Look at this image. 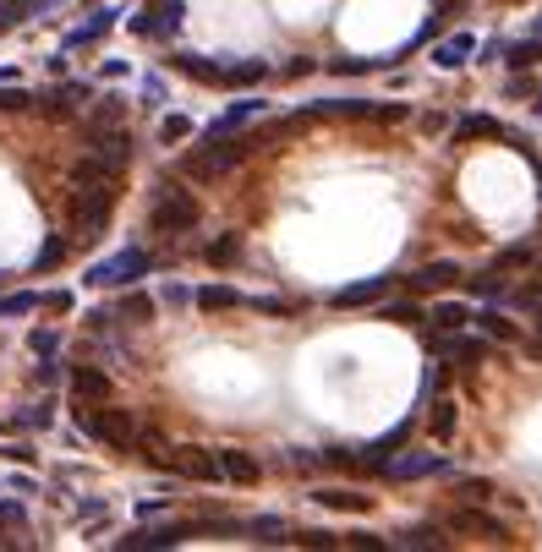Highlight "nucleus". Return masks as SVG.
Returning a JSON list of instances; mask_svg holds the SVG:
<instances>
[{"label": "nucleus", "instance_id": "f257e3e1", "mask_svg": "<svg viewBox=\"0 0 542 552\" xmlns=\"http://www.w3.org/2000/svg\"><path fill=\"white\" fill-rule=\"evenodd\" d=\"M258 143H263L258 132H252V137H241V132H230V137H203V143L192 148L187 159H181V175H187V181H219V175H230Z\"/></svg>", "mask_w": 542, "mask_h": 552}, {"label": "nucleus", "instance_id": "f03ea898", "mask_svg": "<svg viewBox=\"0 0 542 552\" xmlns=\"http://www.w3.org/2000/svg\"><path fill=\"white\" fill-rule=\"evenodd\" d=\"M203 225V203L187 192V186H176V181H159L154 186V197H148V230L154 236H187V230H198Z\"/></svg>", "mask_w": 542, "mask_h": 552}, {"label": "nucleus", "instance_id": "7ed1b4c3", "mask_svg": "<svg viewBox=\"0 0 542 552\" xmlns=\"http://www.w3.org/2000/svg\"><path fill=\"white\" fill-rule=\"evenodd\" d=\"M77 427H83V438L105 443V449H137V421L110 399L105 405H77Z\"/></svg>", "mask_w": 542, "mask_h": 552}, {"label": "nucleus", "instance_id": "20e7f679", "mask_svg": "<svg viewBox=\"0 0 542 552\" xmlns=\"http://www.w3.org/2000/svg\"><path fill=\"white\" fill-rule=\"evenodd\" d=\"M154 268H159V257L148 252V246H121L115 257H105V263L88 268L83 279H88L94 290H126V285H137L143 274H154Z\"/></svg>", "mask_w": 542, "mask_h": 552}, {"label": "nucleus", "instance_id": "39448f33", "mask_svg": "<svg viewBox=\"0 0 542 552\" xmlns=\"http://www.w3.org/2000/svg\"><path fill=\"white\" fill-rule=\"evenodd\" d=\"M438 525H444L449 536H482V542H515V531L499 520V514L488 509H471V503H455V509L438 514Z\"/></svg>", "mask_w": 542, "mask_h": 552}, {"label": "nucleus", "instance_id": "423d86ee", "mask_svg": "<svg viewBox=\"0 0 542 552\" xmlns=\"http://www.w3.org/2000/svg\"><path fill=\"white\" fill-rule=\"evenodd\" d=\"M449 471H455V465H449L444 454H433V449H395L378 476H389V481H444Z\"/></svg>", "mask_w": 542, "mask_h": 552}, {"label": "nucleus", "instance_id": "0eeeda50", "mask_svg": "<svg viewBox=\"0 0 542 552\" xmlns=\"http://www.w3.org/2000/svg\"><path fill=\"white\" fill-rule=\"evenodd\" d=\"M493 350V339H482L477 328H449V334L433 339V361H449V367H482Z\"/></svg>", "mask_w": 542, "mask_h": 552}, {"label": "nucleus", "instance_id": "6e6552de", "mask_svg": "<svg viewBox=\"0 0 542 552\" xmlns=\"http://www.w3.org/2000/svg\"><path fill=\"white\" fill-rule=\"evenodd\" d=\"M181 22H187V0H154L143 17H132V33H143V39H176Z\"/></svg>", "mask_w": 542, "mask_h": 552}, {"label": "nucleus", "instance_id": "1a4fd4ad", "mask_svg": "<svg viewBox=\"0 0 542 552\" xmlns=\"http://www.w3.org/2000/svg\"><path fill=\"white\" fill-rule=\"evenodd\" d=\"M389 290H395V279H389V274L351 279V285H340V290L329 296V307H334V312H351V307H378V301H384Z\"/></svg>", "mask_w": 542, "mask_h": 552}, {"label": "nucleus", "instance_id": "9d476101", "mask_svg": "<svg viewBox=\"0 0 542 552\" xmlns=\"http://www.w3.org/2000/svg\"><path fill=\"white\" fill-rule=\"evenodd\" d=\"M460 279H466V268H460L455 257H438V263H428V268H411L406 290L411 296H433V290H455Z\"/></svg>", "mask_w": 542, "mask_h": 552}, {"label": "nucleus", "instance_id": "9b49d317", "mask_svg": "<svg viewBox=\"0 0 542 552\" xmlns=\"http://www.w3.org/2000/svg\"><path fill=\"white\" fill-rule=\"evenodd\" d=\"M537 257H542V236H537V241H515V246H499V252H493L488 263H482V268H493V274L515 279V274H532V268H537Z\"/></svg>", "mask_w": 542, "mask_h": 552}, {"label": "nucleus", "instance_id": "f8f14e48", "mask_svg": "<svg viewBox=\"0 0 542 552\" xmlns=\"http://www.w3.org/2000/svg\"><path fill=\"white\" fill-rule=\"evenodd\" d=\"M471 328H477L482 339H493V345H521V328L504 317L499 301H482V307H471Z\"/></svg>", "mask_w": 542, "mask_h": 552}, {"label": "nucleus", "instance_id": "ddd939ff", "mask_svg": "<svg viewBox=\"0 0 542 552\" xmlns=\"http://www.w3.org/2000/svg\"><path fill=\"white\" fill-rule=\"evenodd\" d=\"M263 110H269L263 99H236V104H225V110H219L214 121L203 126V137H230V132H241V126H252Z\"/></svg>", "mask_w": 542, "mask_h": 552}, {"label": "nucleus", "instance_id": "4468645a", "mask_svg": "<svg viewBox=\"0 0 542 552\" xmlns=\"http://www.w3.org/2000/svg\"><path fill=\"white\" fill-rule=\"evenodd\" d=\"M247 290H236V285H198L192 290V307L198 312H247Z\"/></svg>", "mask_w": 542, "mask_h": 552}, {"label": "nucleus", "instance_id": "2eb2a0df", "mask_svg": "<svg viewBox=\"0 0 542 552\" xmlns=\"http://www.w3.org/2000/svg\"><path fill=\"white\" fill-rule=\"evenodd\" d=\"M313 503L334 514H373V492H356V487H318Z\"/></svg>", "mask_w": 542, "mask_h": 552}, {"label": "nucleus", "instance_id": "dca6fc26", "mask_svg": "<svg viewBox=\"0 0 542 552\" xmlns=\"http://www.w3.org/2000/svg\"><path fill=\"white\" fill-rule=\"evenodd\" d=\"M66 383H72V399H77V405H105V399L115 394V383H110L99 367H77Z\"/></svg>", "mask_w": 542, "mask_h": 552}, {"label": "nucleus", "instance_id": "f3484780", "mask_svg": "<svg viewBox=\"0 0 542 552\" xmlns=\"http://www.w3.org/2000/svg\"><path fill=\"white\" fill-rule=\"evenodd\" d=\"M499 66L504 72H532V66H542V33H526V39H504L499 50Z\"/></svg>", "mask_w": 542, "mask_h": 552}, {"label": "nucleus", "instance_id": "a211bd4d", "mask_svg": "<svg viewBox=\"0 0 542 552\" xmlns=\"http://www.w3.org/2000/svg\"><path fill=\"white\" fill-rule=\"evenodd\" d=\"M115 17H121V11H94V17L83 22V28H72V33H66V39H61V55L83 50V44H99V39H105V33L115 28Z\"/></svg>", "mask_w": 542, "mask_h": 552}, {"label": "nucleus", "instance_id": "6ab92c4d", "mask_svg": "<svg viewBox=\"0 0 542 552\" xmlns=\"http://www.w3.org/2000/svg\"><path fill=\"white\" fill-rule=\"evenodd\" d=\"M219 476L236 481V487H252V481L263 476V465L252 460V454H241V449H219Z\"/></svg>", "mask_w": 542, "mask_h": 552}, {"label": "nucleus", "instance_id": "aec40b11", "mask_svg": "<svg viewBox=\"0 0 542 552\" xmlns=\"http://www.w3.org/2000/svg\"><path fill=\"white\" fill-rule=\"evenodd\" d=\"M373 317H378V323H400V328H417V323H428V307H422V301L417 296H411V301H378V307H373Z\"/></svg>", "mask_w": 542, "mask_h": 552}, {"label": "nucleus", "instance_id": "412c9836", "mask_svg": "<svg viewBox=\"0 0 542 552\" xmlns=\"http://www.w3.org/2000/svg\"><path fill=\"white\" fill-rule=\"evenodd\" d=\"M471 50H477V33H449V39H438V44H433V61L449 72V66H466V61H471Z\"/></svg>", "mask_w": 542, "mask_h": 552}, {"label": "nucleus", "instance_id": "4be33fe9", "mask_svg": "<svg viewBox=\"0 0 542 552\" xmlns=\"http://www.w3.org/2000/svg\"><path fill=\"white\" fill-rule=\"evenodd\" d=\"M389 547H417V552H428V547H449V531H444L438 520H433V525H406V531H400Z\"/></svg>", "mask_w": 542, "mask_h": 552}, {"label": "nucleus", "instance_id": "5701e85b", "mask_svg": "<svg viewBox=\"0 0 542 552\" xmlns=\"http://www.w3.org/2000/svg\"><path fill=\"white\" fill-rule=\"evenodd\" d=\"M115 323H154V296H143V290H132V296H121L110 307Z\"/></svg>", "mask_w": 542, "mask_h": 552}, {"label": "nucleus", "instance_id": "b1692460", "mask_svg": "<svg viewBox=\"0 0 542 552\" xmlns=\"http://www.w3.org/2000/svg\"><path fill=\"white\" fill-rule=\"evenodd\" d=\"M433 328L449 334V328H471V301H433Z\"/></svg>", "mask_w": 542, "mask_h": 552}, {"label": "nucleus", "instance_id": "393cba45", "mask_svg": "<svg viewBox=\"0 0 542 552\" xmlns=\"http://www.w3.org/2000/svg\"><path fill=\"white\" fill-rule=\"evenodd\" d=\"M428 432H433V443H449V438H455V399H438V405H433Z\"/></svg>", "mask_w": 542, "mask_h": 552}, {"label": "nucleus", "instance_id": "a878e982", "mask_svg": "<svg viewBox=\"0 0 542 552\" xmlns=\"http://www.w3.org/2000/svg\"><path fill=\"white\" fill-rule=\"evenodd\" d=\"M72 252H77V246H72V236H50V241H44V252L33 257V268H39V274H44V268L66 263V257H72Z\"/></svg>", "mask_w": 542, "mask_h": 552}, {"label": "nucleus", "instance_id": "bb28decb", "mask_svg": "<svg viewBox=\"0 0 542 552\" xmlns=\"http://www.w3.org/2000/svg\"><path fill=\"white\" fill-rule=\"evenodd\" d=\"M50 421H55V399H39V405H28V410H22V416H17V421H11V427H28V432H44V427H50Z\"/></svg>", "mask_w": 542, "mask_h": 552}, {"label": "nucleus", "instance_id": "cd10ccee", "mask_svg": "<svg viewBox=\"0 0 542 552\" xmlns=\"http://www.w3.org/2000/svg\"><path fill=\"white\" fill-rule=\"evenodd\" d=\"M39 312V290H11V296H0V317H28Z\"/></svg>", "mask_w": 542, "mask_h": 552}, {"label": "nucleus", "instance_id": "c85d7f7f", "mask_svg": "<svg viewBox=\"0 0 542 552\" xmlns=\"http://www.w3.org/2000/svg\"><path fill=\"white\" fill-rule=\"evenodd\" d=\"M181 137H192V115L170 110L165 121H159V143H181Z\"/></svg>", "mask_w": 542, "mask_h": 552}, {"label": "nucleus", "instance_id": "c756f323", "mask_svg": "<svg viewBox=\"0 0 542 552\" xmlns=\"http://www.w3.org/2000/svg\"><path fill=\"white\" fill-rule=\"evenodd\" d=\"M236 257H241V236H236V230H230V236H219V241L209 246V263H214V268H230Z\"/></svg>", "mask_w": 542, "mask_h": 552}, {"label": "nucleus", "instance_id": "7c9ffc66", "mask_svg": "<svg viewBox=\"0 0 542 552\" xmlns=\"http://www.w3.org/2000/svg\"><path fill=\"white\" fill-rule=\"evenodd\" d=\"M28 350H33V356H55V350H61V334H55V328H33Z\"/></svg>", "mask_w": 542, "mask_h": 552}, {"label": "nucleus", "instance_id": "2f4dec72", "mask_svg": "<svg viewBox=\"0 0 542 552\" xmlns=\"http://www.w3.org/2000/svg\"><path fill=\"white\" fill-rule=\"evenodd\" d=\"M61 383V367H55L50 356H39V367H33V389H55Z\"/></svg>", "mask_w": 542, "mask_h": 552}, {"label": "nucleus", "instance_id": "473e14b6", "mask_svg": "<svg viewBox=\"0 0 542 552\" xmlns=\"http://www.w3.org/2000/svg\"><path fill=\"white\" fill-rule=\"evenodd\" d=\"M39 307H44V312H72V307H77V296H72V290H44Z\"/></svg>", "mask_w": 542, "mask_h": 552}, {"label": "nucleus", "instance_id": "72a5a7b5", "mask_svg": "<svg viewBox=\"0 0 542 552\" xmlns=\"http://www.w3.org/2000/svg\"><path fill=\"white\" fill-rule=\"evenodd\" d=\"M143 104H165V77H159V72L143 77Z\"/></svg>", "mask_w": 542, "mask_h": 552}, {"label": "nucleus", "instance_id": "f704fd0d", "mask_svg": "<svg viewBox=\"0 0 542 552\" xmlns=\"http://www.w3.org/2000/svg\"><path fill=\"white\" fill-rule=\"evenodd\" d=\"M165 307H192V290L187 285H165Z\"/></svg>", "mask_w": 542, "mask_h": 552}, {"label": "nucleus", "instance_id": "c9c22d12", "mask_svg": "<svg viewBox=\"0 0 542 552\" xmlns=\"http://www.w3.org/2000/svg\"><path fill=\"white\" fill-rule=\"evenodd\" d=\"M50 6H61V0H17V11H22V17H44Z\"/></svg>", "mask_w": 542, "mask_h": 552}, {"label": "nucleus", "instance_id": "e433bc0d", "mask_svg": "<svg viewBox=\"0 0 542 552\" xmlns=\"http://www.w3.org/2000/svg\"><path fill=\"white\" fill-rule=\"evenodd\" d=\"M0 454H6V460H17V465H33V449H28V443H11V449H0Z\"/></svg>", "mask_w": 542, "mask_h": 552}, {"label": "nucleus", "instance_id": "4c0bfd02", "mask_svg": "<svg viewBox=\"0 0 542 552\" xmlns=\"http://www.w3.org/2000/svg\"><path fill=\"white\" fill-rule=\"evenodd\" d=\"M137 514H143V520H154V514H170V503H165V498H154V503H137Z\"/></svg>", "mask_w": 542, "mask_h": 552}, {"label": "nucleus", "instance_id": "58836bf2", "mask_svg": "<svg viewBox=\"0 0 542 552\" xmlns=\"http://www.w3.org/2000/svg\"><path fill=\"white\" fill-rule=\"evenodd\" d=\"M532 115H537V121H542V82H537V88H532Z\"/></svg>", "mask_w": 542, "mask_h": 552}, {"label": "nucleus", "instance_id": "ea45409f", "mask_svg": "<svg viewBox=\"0 0 542 552\" xmlns=\"http://www.w3.org/2000/svg\"><path fill=\"white\" fill-rule=\"evenodd\" d=\"M532 33H542V17H537V22H532Z\"/></svg>", "mask_w": 542, "mask_h": 552}, {"label": "nucleus", "instance_id": "a19ab883", "mask_svg": "<svg viewBox=\"0 0 542 552\" xmlns=\"http://www.w3.org/2000/svg\"><path fill=\"white\" fill-rule=\"evenodd\" d=\"M537 339H542V312H537Z\"/></svg>", "mask_w": 542, "mask_h": 552}]
</instances>
